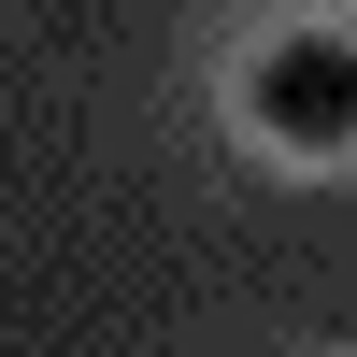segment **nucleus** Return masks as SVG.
Returning a JSON list of instances; mask_svg holds the SVG:
<instances>
[{"mask_svg":"<svg viewBox=\"0 0 357 357\" xmlns=\"http://www.w3.org/2000/svg\"><path fill=\"white\" fill-rule=\"evenodd\" d=\"M257 129L272 143H301V158H343L357 143V43H329V29H301V43H272L257 57Z\"/></svg>","mask_w":357,"mask_h":357,"instance_id":"obj_1","label":"nucleus"}]
</instances>
